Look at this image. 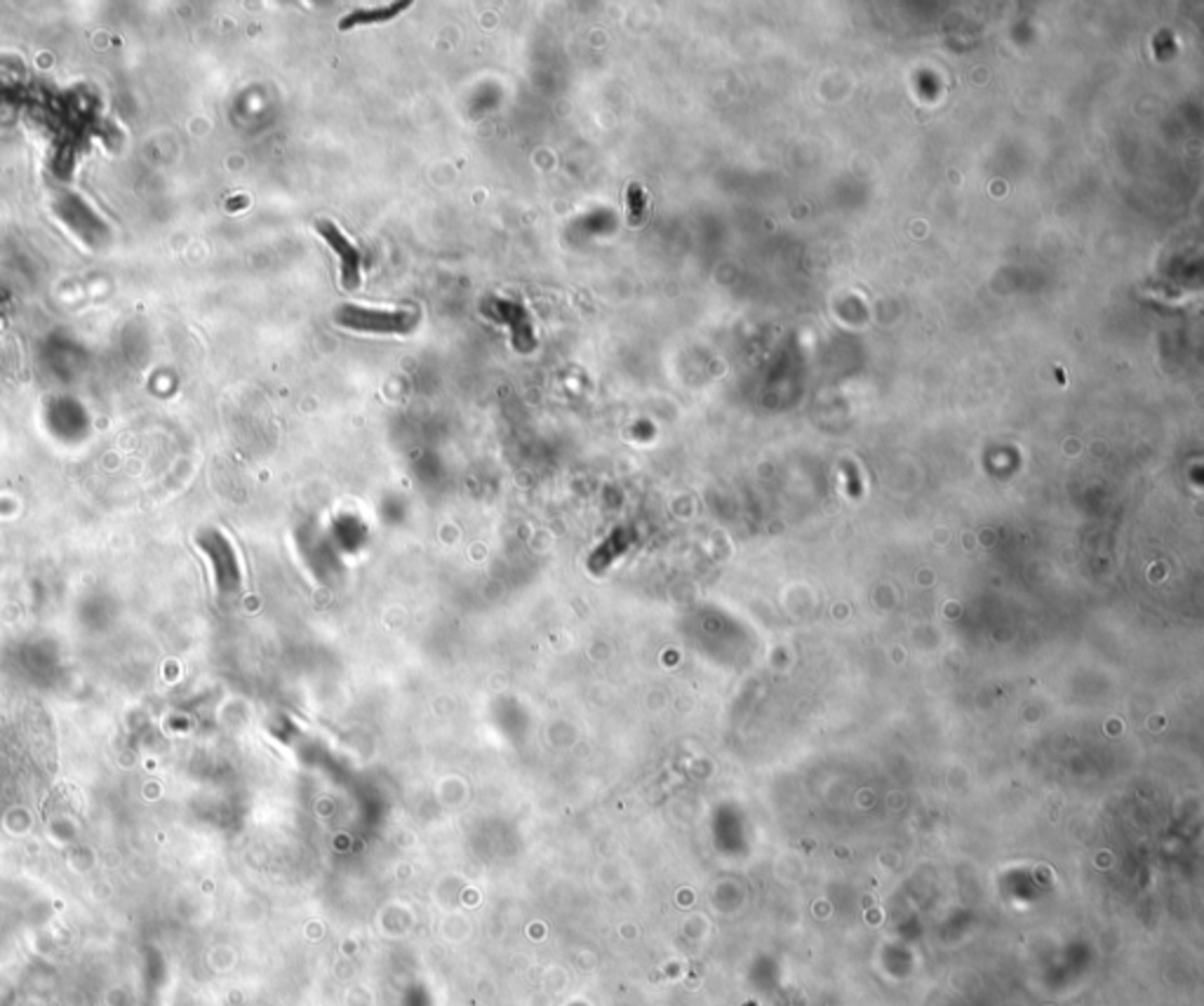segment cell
Wrapping results in <instances>:
<instances>
[{
  "label": "cell",
  "mask_w": 1204,
  "mask_h": 1006,
  "mask_svg": "<svg viewBox=\"0 0 1204 1006\" xmlns=\"http://www.w3.org/2000/svg\"><path fill=\"white\" fill-rule=\"evenodd\" d=\"M317 233L325 237V243L335 249V255L341 261V285L347 289H355L361 285V252L347 235H343L333 221L321 219L315 223Z\"/></svg>",
  "instance_id": "4"
},
{
  "label": "cell",
  "mask_w": 1204,
  "mask_h": 1006,
  "mask_svg": "<svg viewBox=\"0 0 1204 1006\" xmlns=\"http://www.w3.org/2000/svg\"><path fill=\"white\" fill-rule=\"evenodd\" d=\"M483 311L487 317H492V321L511 327L515 349L523 353L535 349L537 337L532 329V321H529V313L520 307V303L506 301V299H487L483 303Z\"/></svg>",
  "instance_id": "2"
},
{
  "label": "cell",
  "mask_w": 1204,
  "mask_h": 1006,
  "mask_svg": "<svg viewBox=\"0 0 1204 1006\" xmlns=\"http://www.w3.org/2000/svg\"><path fill=\"white\" fill-rule=\"evenodd\" d=\"M195 544L209 560L212 572H215L217 579V586L219 588L233 586V579L238 576V562L229 539L221 532H217V529H203V532L195 536Z\"/></svg>",
  "instance_id": "3"
},
{
  "label": "cell",
  "mask_w": 1204,
  "mask_h": 1006,
  "mask_svg": "<svg viewBox=\"0 0 1204 1006\" xmlns=\"http://www.w3.org/2000/svg\"><path fill=\"white\" fill-rule=\"evenodd\" d=\"M337 325L355 329V332L375 335H405L417 325L415 311H375L361 307H339L335 313Z\"/></svg>",
  "instance_id": "1"
},
{
  "label": "cell",
  "mask_w": 1204,
  "mask_h": 1006,
  "mask_svg": "<svg viewBox=\"0 0 1204 1006\" xmlns=\"http://www.w3.org/2000/svg\"><path fill=\"white\" fill-rule=\"evenodd\" d=\"M626 209H628L631 227H640L642 219H645L647 198H645V191L638 187V183H631L628 191H626Z\"/></svg>",
  "instance_id": "6"
},
{
  "label": "cell",
  "mask_w": 1204,
  "mask_h": 1006,
  "mask_svg": "<svg viewBox=\"0 0 1204 1006\" xmlns=\"http://www.w3.org/2000/svg\"><path fill=\"white\" fill-rule=\"evenodd\" d=\"M409 8H412V0H395V3L381 5V8H373V10H353V12H349V15L339 22V29H341V31H349V29H355V26L389 22V19H393V17H398L401 12H405V10H409Z\"/></svg>",
  "instance_id": "5"
}]
</instances>
